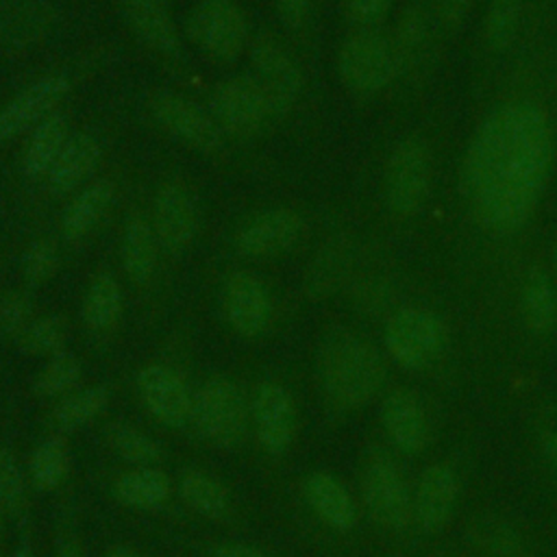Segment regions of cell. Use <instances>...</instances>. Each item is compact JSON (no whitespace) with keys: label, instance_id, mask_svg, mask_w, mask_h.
Returning <instances> with one entry per match:
<instances>
[{"label":"cell","instance_id":"1","mask_svg":"<svg viewBox=\"0 0 557 557\" xmlns=\"http://www.w3.org/2000/svg\"><path fill=\"white\" fill-rule=\"evenodd\" d=\"M553 128L535 102H507L485 115L459 168V191L494 235L518 233L533 215L553 165Z\"/></svg>","mask_w":557,"mask_h":557},{"label":"cell","instance_id":"2","mask_svg":"<svg viewBox=\"0 0 557 557\" xmlns=\"http://www.w3.org/2000/svg\"><path fill=\"white\" fill-rule=\"evenodd\" d=\"M318 376L329 403L352 411L381 392L387 370L370 339L350 329H335L320 344Z\"/></svg>","mask_w":557,"mask_h":557},{"label":"cell","instance_id":"3","mask_svg":"<svg viewBox=\"0 0 557 557\" xmlns=\"http://www.w3.org/2000/svg\"><path fill=\"white\" fill-rule=\"evenodd\" d=\"M403 72L394 39L376 28H361L346 37L337 50V76L342 85L359 96L370 98L387 89Z\"/></svg>","mask_w":557,"mask_h":557},{"label":"cell","instance_id":"4","mask_svg":"<svg viewBox=\"0 0 557 557\" xmlns=\"http://www.w3.org/2000/svg\"><path fill=\"white\" fill-rule=\"evenodd\" d=\"M389 357L405 370H424L433 366L448 346L444 320L424 307L396 309L383 331Z\"/></svg>","mask_w":557,"mask_h":557},{"label":"cell","instance_id":"5","mask_svg":"<svg viewBox=\"0 0 557 557\" xmlns=\"http://www.w3.org/2000/svg\"><path fill=\"white\" fill-rule=\"evenodd\" d=\"M431 191V152L420 137H403L383 168V198L398 218L416 215Z\"/></svg>","mask_w":557,"mask_h":557},{"label":"cell","instance_id":"6","mask_svg":"<svg viewBox=\"0 0 557 557\" xmlns=\"http://www.w3.org/2000/svg\"><path fill=\"white\" fill-rule=\"evenodd\" d=\"M191 420L205 440L228 448L244 440L250 407L231 379L213 376L196 392Z\"/></svg>","mask_w":557,"mask_h":557},{"label":"cell","instance_id":"7","mask_svg":"<svg viewBox=\"0 0 557 557\" xmlns=\"http://www.w3.org/2000/svg\"><path fill=\"white\" fill-rule=\"evenodd\" d=\"M209 113L224 135L255 137L274 117L268 94L252 74L218 83L209 96Z\"/></svg>","mask_w":557,"mask_h":557},{"label":"cell","instance_id":"8","mask_svg":"<svg viewBox=\"0 0 557 557\" xmlns=\"http://www.w3.org/2000/svg\"><path fill=\"white\" fill-rule=\"evenodd\" d=\"M185 33L198 50L215 61L237 59L248 44V22L237 0H198Z\"/></svg>","mask_w":557,"mask_h":557},{"label":"cell","instance_id":"9","mask_svg":"<svg viewBox=\"0 0 557 557\" xmlns=\"http://www.w3.org/2000/svg\"><path fill=\"white\" fill-rule=\"evenodd\" d=\"M361 498L368 516L383 529L400 531L413 518V492L396 461L372 457L361 476Z\"/></svg>","mask_w":557,"mask_h":557},{"label":"cell","instance_id":"10","mask_svg":"<svg viewBox=\"0 0 557 557\" xmlns=\"http://www.w3.org/2000/svg\"><path fill=\"white\" fill-rule=\"evenodd\" d=\"M150 113L170 137L196 152L215 154L224 148V133L213 115L181 94L154 91Z\"/></svg>","mask_w":557,"mask_h":557},{"label":"cell","instance_id":"11","mask_svg":"<svg viewBox=\"0 0 557 557\" xmlns=\"http://www.w3.org/2000/svg\"><path fill=\"white\" fill-rule=\"evenodd\" d=\"M250 63L255 78L268 94L274 117H283L298 102L302 91V72L292 52L272 35L259 33L250 44Z\"/></svg>","mask_w":557,"mask_h":557},{"label":"cell","instance_id":"12","mask_svg":"<svg viewBox=\"0 0 557 557\" xmlns=\"http://www.w3.org/2000/svg\"><path fill=\"white\" fill-rule=\"evenodd\" d=\"M137 392L146 411L168 429H181L191 420L194 396L183 376L168 363H148L137 374Z\"/></svg>","mask_w":557,"mask_h":557},{"label":"cell","instance_id":"13","mask_svg":"<svg viewBox=\"0 0 557 557\" xmlns=\"http://www.w3.org/2000/svg\"><path fill=\"white\" fill-rule=\"evenodd\" d=\"M152 228L159 244L178 255L191 246L198 233L196 205L185 183L170 178L163 181L152 200Z\"/></svg>","mask_w":557,"mask_h":557},{"label":"cell","instance_id":"14","mask_svg":"<svg viewBox=\"0 0 557 557\" xmlns=\"http://www.w3.org/2000/svg\"><path fill=\"white\" fill-rule=\"evenodd\" d=\"M305 233V220L289 207H272L257 213L246 222L237 237L235 248L250 259L278 257L292 250Z\"/></svg>","mask_w":557,"mask_h":557},{"label":"cell","instance_id":"15","mask_svg":"<svg viewBox=\"0 0 557 557\" xmlns=\"http://www.w3.org/2000/svg\"><path fill=\"white\" fill-rule=\"evenodd\" d=\"M70 78L65 74H46L0 107V144L37 126L67 96Z\"/></svg>","mask_w":557,"mask_h":557},{"label":"cell","instance_id":"16","mask_svg":"<svg viewBox=\"0 0 557 557\" xmlns=\"http://www.w3.org/2000/svg\"><path fill=\"white\" fill-rule=\"evenodd\" d=\"M250 418L259 444L268 453L289 448L296 433V405L292 394L276 381L257 385L250 403Z\"/></svg>","mask_w":557,"mask_h":557},{"label":"cell","instance_id":"17","mask_svg":"<svg viewBox=\"0 0 557 557\" xmlns=\"http://www.w3.org/2000/svg\"><path fill=\"white\" fill-rule=\"evenodd\" d=\"M461 481L457 470L437 461L422 470L413 490V520L424 533H435L453 518Z\"/></svg>","mask_w":557,"mask_h":557},{"label":"cell","instance_id":"18","mask_svg":"<svg viewBox=\"0 0 557 557\" xmlns=\"http://www.w3.org/2000/svg\"><path fill=\"white\" fill-rule=\"evenodd\" d=\"M224 313L235 333L244 337L263 333L272 315V300L263 281L250 270L233 272L224 289Z\"/></svg>","mask_w":557,"mask_h":557},{"label":"cell","instance_id":"19","mask_svg":"<svg viewBox=\"0 0 557 557\" xmlns=\"http://www.w3.org/2000/svg\"><path fill=\"white\" fill-rule=\"evenodd\" d=\"M57 11L50 0H0V50L15 54L50 33Z\"/></svg>","mask_w":557,"mask_h":557},{"label":"cell","instance_id":"20","mask_svg":"<svg viewBox=\"0 0 557 557\" xmlns=\"http://www.w3.org/2000/svg\"><path fill=\"white\" fill-rule=\"evenodd\" d=\"M379 416L385 435L400 453L416 455L429 444L426 411L411 389L398 387L385 394Z\"/></svg>","mask_w":557,"mask_h":557},{"label":"cell","instance_id":"21","mask_svg":"<svg viewBox=\"0 0 557 557\" xmlns=\"http://www.w3.org/2000/svg\"><path fill=\"white\" fill-rule=\"evenodd\" d=\"M120 4L131 30L146 48L165 59L178 57L181 39L168 0H120Z\"/></svg>","mask_w":557,"mask_h":557},{"label":"cell","instance_id":"22","mask_svg":"<svg viewBox=\"0 0 557 557\" xmlns=\"http://www.w3.org/2000/svg\"><path fill=\"white\" fill-rule=\"evenodd\" d=\"M302 496L315 518L333 531H350L357 524V505L348 487L331 472L315 470L302 481Z\"/></svg>","mask_w":557,"mask_h":557},{"label":"cell","instance_id":"23","mask_svg":"<svg viewBox=\"0 0 557 557\" xmlns=\"http://www.w3.org/2000/svg\"><path fill=\"white\" fill-rule=\"evenodd\" d=\"M100 159V146L94 135L76 133L70 135L46 181L54 194H67L78 189L85 178L96 170Z\"/></svg>","mask_w":557,"mask_h":557},{"label":"cell","instance_id":"24","mask_svg":"<svg viewBox=\"0 0 557 557\" xmlns=\"http://www.w3.org/2000/svg\"><path fill=\"white\" fill-rule=\"evenodd\" d=\"M352 263V244L344 235L331 237L311 259L305 272V292L309 298H326L344 283Z\"/></svg>","mask_w":557,"mask_h":557},{"label":"cell","instance_id":"25","mask_svg":"<svg viewBox=\"0 0 557 557\" xmlns=\"http://www.w3.org/2000/svg\"><path fill=\"white\" fill-rule=\"evenodd\" d=\"M67 120L61 113L46 115L30 133L22 152V172L28 181H41L48 176L57 157L67 141Z\"/></svg>","mask_w":557,"mask_h":557},{"label":"cell","instance_id":"26","mask_svg":"<svg viewBox=\"0 0 557 557\" xmlns=\"http://www.w3.org/2000/svg\"><path fill=\"white\" fill-rule=\"evenodd\" d=\"M435 30L440 28L435 24V17L429 4L416 0L403 11L396 26V37H394V46H396L403 70L416 67L422 63V59L431 50Z\"/></svg>","mask_w":557,"mask_h":557},{"label":"cell","instance_id":"27","mask_svg":"<svg viewBox=\"0 0 557 557\" xmlns=\"http://www.w3.org/2000/svg\"><path fill=\"white\" fill-rule=\"evenodd\" d=\"M157 255L159 239L152 224L139 213L131 215L122 231V265L126 276L137 285L148 283L157 268Z\"/></svg>","mask_w":557,"mask_h":557},{"label":"cell","instance_id":"28","mask_svg":"<svg viewBox=\"0 0 557 557\" xmlns=\"http://www.w3.org/2000/svg\"><path fill=\"white\" fill-rule=\"evenodd\" d=\"M113 185L107 178H98L85 185L65 207L61 215V233L67 242L83 239L104 215L113 200Z\"/></svg>","mask_w":557,"mask_h":557},{"label":"cell","instance_id":"29","mask_svg":"<svg viewBox=\"0 0 557 557\" xmlns=\"http://www.w3.org/2000/svg\"><path fill=\"white\" fill-rule=\"evenodd\" d=\"M172 492L170 476L152 466H137L113 481V496L131 509L161 507Z\"/></svg>","mask_w":557,"mask_h":557},{"label":"cell","instance_id":"30","mask_svg":"<svg viewBox=\"0 0 557 557\" xmlns=\"http://www.w3.org/2000/svg\"><path fill=\"white\" fill-rule=\"evenodd\" d=\"M520 313L524 324L540 335H546L557 324V292L544 270H529L520 285Z\"/></svg>","mask_w":557,"mask_h":557},{"label":"cell","instance_id":"31","mask_svg":"<svg viewBox=\"0 0 557 557\" xmlns=\"http://www.w3.org/2000/svg\"><path fill=\"white\" fill-rule=\"evenodd\" d=\"M178 494L196 513L207 518H224L231 509L228 490L202 470H187L178 479Z\"/></svg>","mask_w":557,"mask_h":557},{"label":"cell","instance_id":"32","mask_svg":"<svg viewBox=\"0 0 557 557\" xmlns=\"http://www.w3.org/2000/svg\"><path fill=\"white\" fill-rule=\"evenodd\" d=\"M122 313V289L120 283L102 272L96 274L83 298V320L91 331L111 329Z\"/></svg>","mask_w":557,"mask_h":557},{"label":"cell","instance_id":"33","mask_svg":"<svg viewBox=\"0 0 557 557\" xmlns=\"http://www.w3.org/2000/svg\"><path fill=\"white\" fill-rule=\"evenodd\" d=\"M472 542L490 557H527L522 533L507 520L483 516L470 529Z\"/></svg>","mask_w":557,"mask_h":557},{"label":"cell","instance_id":"34","mask_svg":"<svg viewBox=\"0 0 557 557\" xmlns=\"http://www.w3.org/2000/svg\"><path fill=\"white\" fill-rule=\"evenodd\" d=\"M109 403V392L102 385L76 389L61 398L52 411V422L59 431H74L89 424Z\"/></svg>","mask_w":557,"mask_h":557},{"label":"cell","instance_id":"35","mask_svg":"<svg viewBox=\"0 0 557 557\" xmlns=\"http://www.w3.org/2000/svg\"><path fill=\"white\" fill-rule=\"evenodd\" d=\"M67 472H70V453H67V444L61 437H48L33 450L28 461V476L37 490L41 492L57 490L65 481Z\"/></svg>","mask_w":557,"mask_h":557},{"label":"cell","instance_id":"36","mask_svg":"<svg viewBox=\"0 0 557 557\" xmlns=\"http://www.w3.org/2000/svg\"><path fill=\"white\" fill-rule=\"evenodd\" d=\"M522 20V0H490L483 17V39L494 52H505L518 30Z\"/></svg>","mask_w":557,"mask_h":557},{"label":"cell","instance_id":"37","mask_svg":"<svg viewBox=\"0 0 557 557\" xmlns=\"http://www.w3.org/2000/svg\"><path fill=\"white\" fill-rule=\"evenodd\" d=\"M107 440H109L111 448L128 463L150 466L161 459V446L150 435L139 431L137 426H131L124 422H113L107 429Z\"/></svg>","mask_w":557,"mask_h":557},{"label":"cell","instance_id":"38","mask_svg":"<svg viewBox=\"0 0 557 557\" xmlns=\"http://www.w3.org/2000/svg\"><path fill=\"white\" fill-rule=\"evenodd\" d=\"M17 344L26 355H57L65 344V322L57 315L30 320L17 335Z\"/></svg>","mask_w":557,"mask_h":557},{"label":"cell","instance_id":"39","mask_svg":"<svg viewBox=\"0 0 557 557\" xmlns=\"http://www.w3.org/2000/svg\"><path fill=\"white\" fill-rule=\"evenodd\" d=\"M81 379V363L70 352H57L35 379V392L46 398L65 396Z\"/></svg>","mask_w":557,"mask_h":557},{"label":"cell","instance_id":"40","mask_svg":"<svg viewBox=\"0 0 557 557\" xmlns=\"http://www.w3.org/2000/svg\"><path fill=\"white\" fill-rule=\"evenodd\" d=\"M59 270V248L52 239H35L22 257V274L28 285L48 283Z\"/></svg>","mask_w":557,"mask_h":557},{"label":"cell","instance_id":"41","mask_svg":"<svg viewBox=\"0 0 557 557\" xmlns=\"http://www.w3.org/2000/svg\"><path fill=\"white\" fill-rule=\"evenodd\" d=\"M26 498L24 472L9 448L0 446V503L9 511H17Z\"/></svg>","mask_w":557,"mask_h":557},{"label":"cell","instance_id":"42","mask_svg":"<svg viewBox=\"0 0 557 557\" xmlns=\"http://www.w3.org/2000/svg\"><path fill=\"white\" fill-rule=\"evenodd\" d=\"M537 446L548 468L557 474V405H548L537 416Z\"/></svg>","mask_w":557,"mask_h":557},{"label":"cell","instance_id":"43","mask_svg":"<svg viewBox=\"0 0 557 557\" xmlns=\"http://www.w3.org/2000/svg\"><path fill=\"white\" fill-rule=\"evenodd\" d=\"M474 0H431V13L440 30L455 33L468 17Z\"/></svg>","mask_w":557,"mask_h":557},{"label":"cell","instance_id":"44","mask_svg":"<svg viewBox=\"0 0 557 557\" xmlns=\"http://www.w3.org/2000/svg\"><path fill=\"white\" fill-rule=\"evenodd\" d=\"M30 305L22 294H7L0 300V329L13 335H20L28 320Z\"/></svg>","mask_w":557,"mask_h":557},{"label":"cell","instance_id":"45","mask_svg":"<svg viewBox=\"0 0 557 557\" xmlns=\"http://www.w3.org/2000/svg\"><path fill=\"white\" fill-rule=\"evenodd\" d=\"M392 0H346V13L359 28H374L387 15Z\"/></svg>","mask_w":557,"mask_h":557},{"label":"cell","instance_id":"46","mask_svg":"<svg viewBox=\"0 0 557 557\" xmlns=\"http://www.w3.org/2000/svg\"><path fill=\"white\" fill-rule=\"evenodd\" d=\"M274 7H276V15L281 20V24L289 30H296L305 24V20L309 15L311 0H274Z\"/></svg>","mask_w":557,"mask_h":557},{"label":"cell","instance_id":"47","mask_svg":"<svg viewBox=\"0 0 557 557\" xmlns=\"http://www.w3.org/2000/svg\"><path fill=\"white\" fill-rule=\"evenodd\" d=\"M213 557H272L268 555L265 550L261 548H255V546H248V544H242V542H222V544H215L213 550H211Z\"/></svg>","mask_w":557,"mask_h":557},{"label":"cell","instance_id":"48","mask_svg":"<svg viewBox=\"0 0 557 557\" xmlns=\"http://www.w3.org/2000/svg\"><path fill=\"white\" fill-rule=\"evenodd\" d=\"M57 557H85V555H83V550H81V546H78L76 542L65 540V542L59 546V555H57Z\"/></svg>","mask_w":557,"mask_h":557},{"label":"cell","instance_id":"49","mask_svg":"<svg viewBox=\"0 0 557 557\" xmlns=\"http://www.w3.org/2000/svg\"><path fill=\"white\" fill-rule=\"evenodd\" d=\"M102 557H141L139 553H135L133 548H126V546H117V548H111L107 550Z\"/></svg>","mask_w":557,"mask_h":557},{"label":"cell","instance_id":"50","mask_svg":"<svg viewBox=\"0 0 557 557\" xmlns=\"http://www.w3.org/2000/svg\"><path fill=\"white\" fill-rule=\"evenodd\" d=\"M13 557H33V553H30V548L22 546V548H17V550H15V555H13Z\"/></svg>","mask_w":557,"mask_h":557},{"label":"cell","instance_id":"51","mask_svg":"<svg viewBox=\"0 0 557 557\" xmlns=\"http://www.w3.org/2000/svg\"><path fill=\"white\" fill-rule=\"evenodd\" d=\"M553 272H555V276H557V242H555V246H553Z\"/></svg>","mask_w":557,"mask_h":557},{"label":"cell","instance_id":"52","mask_svg":"<svg viewBox=\"0 0 557 557\" xmlns=\"http://www.w3.org/2000/svg\"><path fill=\"white\" fill-rule=\"evenodd\" d=\"M2 520H4V507H2V503H0V529H2Z\"/></svg>","mask_w":557,"mask_h":557}]
</instances>
